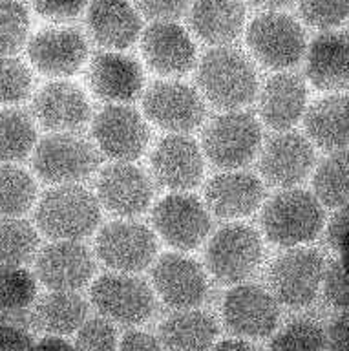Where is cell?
<instances>
[{
    "label": "cell",
    "mask_w": 349,
    "mask_h": 351,
    "mask_svg": "<svg viewBox=\"0 0 349 351\" xmlns=\"http://www.w3.org/2000/svg\"><path fill=\"white\" fill-rule=\"evenodd\" d=\"M88 0H33L38 15L53 22H66L84 11Z\"/></svg>",
    "instance_id": "ee69618b"
},
{
    "label": "cell",
    "mask_w": 349,
    "mask_h": 351,
    "mask_svg": "<svg viewBox=\"0 0 349 351\" xmlns=\"http://www.w3.org/2000/svg\"><path fill=\"white\" fill-rule=\"evenodd\" d=\"M37 276L51 291H77L88 284L95 263L86 247L73 240H57L38 252Z\"/></svg>",
    "instance_id": "ac0fdd59"
},
{
    "label": "cell",
    "mask_w": 349,
    "mask_h": 351,
    "mask_svg": "<svg viewBox=\"0 0 349 351\" xmlns=\"http://www.w3.org/2000/svg\"><path fill=\"white\" fill-rule=\"evenodd\" d=\"M86 315V302L75 291H53L35 304L29 313V322L43 333L60 337L81 328Z\"/></svg>",
    "instance_id": "f546056e"
},
{
    "label": "cell",
    "mask_w": 349,
    "mask_h": 351,
    "mask_svg": "<svg viewBox=\"0 0 349 351\" xmlns=\"http://www.w3.org/2000/svg\"><path fill=\"white\" fill-rule=\"evenodd\" d=\"M252 5L256 8H263V10H278L284 5H289L293 0H251Z\"/></svg>",
    "instance_id": "816d5d0a"
},
{
    "label": "cell",
    "mask_w": 349,
    "mask_h": 351,
    "mask_svg": "<svg viewBox=\"0 0 349 351\" xmlns=\"http://www.w3.org/2000/svg\"><path fill=\"white\" fill-rule=\"evenodd\" d=\"M75 351H117V331L106 318L84 320L77 329Z\"/></svg>",
    "instance_id": "ab89813d"
},
{
    "label": "cell",
    "mask_w": 349,
    "mask_h": 351,
    "mask_svg": "<svg viewBox=\"0 0 349 351\" xmlns=\"http://www.w3.org/2000/svg\"><path fill=\"white\" fill-rule=\"evenodd\" d=\"M326 333V351H348V313L342 311L329 324Z\"/></svg>",
    "instance_id": "bcb514c9"
},
{
    "label": "cell",
    "mask_w": 349,
    "mask_h": 351,
    "mask_svg": "<svg viewBox=\"0 0 349 351\" xmlns=\"http://www.w3.org/2000/svg\"><path fill=\"white\" fill-rule=\"evenodd\" d=\"M92 132L99 148L117 161H134L145 152L148 128L136 110L125 104H108L93 119Z\"/></svg>",
    "instance_id": "5bb4252c"
},
{
    "label": "cell",
    "mask_w": 349,
    "mask_h": 351,
    "mask_svg": "<svg viewBox=\"0 0 349 351\" xmlns=\"http://www.w3.org/2000/svg\"><path fill=\"white\" fill-rule=\"evenodd\" d=\"M307 90L295 73H276L265 82L260 97L262 119L274 130H287L306 112Z\"/></svg>",
    "instance_id": "484cf974"
},
{
    "label": "cell",
    "mask_w": 349,
    "mask_h": 351,
    "mask_svg": "<svg viewBox=\"0 0 349 351\" xmlns=\"http://www.w3.org/2000/svg\"><path fill=\"white\" fill-rule=\"evenodd\" d=\"M152 170L156 180L170 191H191L203 178V154L194 139L172 134L154 148Z\"/></svg>",
    "instance_id": "ffe728a7"
},
{
    "label": "cell",
    "mask_w": 349,
    "mask_h": 351,
    "mask_svg": "<svg viewBox=\"0 0 349 351\" xmlns=\"http://www.w3.org/2000/svg\"><path fill=\"white\" fill-rule=\"evenodd\" d=\"M262 262V240L252 227L227 225L208 241L207 267L221 284L249 278Z\"/></svg>",
    "instance_id": "ba28073f"
},
{
    "label": "cell",
    "mask_w": 349,
    "mask_h": 351,
    "mask_svg": "<svg viewBox=\"0 0 349 351\" xmlns=\"http://www.w3.org/2000/svg\"><path fill=\"white\" fill-rule=\"evenodd\" d=\"M32 326L27 311L15 315H0V351H29L33 337L27 328Z\"/></svg>",
    "instance_id": "b9f144b4"
},
{
    "label": "cell",
    "mask_w": 349,
    "mask_h": 351,
    "mask_svg": "<svg viewBox=\"0 0 349 351\" xmlns=\"http://www.w3.org/2000/svg\"><path fill=\"white\" fill-rule=\"evenodd\" d=\"M97 150L79 136L57 132L46 136L35 147L33 169L44 181L73 185L97 169Z\"/></svg>",
    "instance_id": "277c9868"
},
{
    "label": "cell",
    "mask_w": 349,
    "mask_h": 351,
    "mask_svg": "<svg viewBox=\"0 0 349 351\" xmlns=\"http://www.w3.org/2000/svg\"><path fill=\"white\" fill-rule=\"evenodd\" d=\"M324 258L313 249H291L280 254L269 269V284L276 302L284 306H309L322 287Z\"/></svg>",
    "instance_id": "52a82bcc"
},
{
    "label": "cell",
    "mask_w": 349,
    "mask_h": 351,
    "mask_svg": "<svg viewBox=\"0 0 349 351\" xmlns=\"http://www.w3.org/2000/svg\"><path fill=\"white\" fill-rule=\"evenodd\" d=\"M33 112L38 123L48 130L73 132L86 125L90 117V103L86 93L77 84L66 81L49 82L37 93Z\"/></svg>",
    "instance_id": "7402d4cb"
},
{
    "label": "cell",
    "mask_w": 349,
    "mask_h": 351,
    "mask_svg": "<svg viewBox=\"0 0 349 351\" xmlns=\"http://www.w3.org/2000/svg\"><path fill=\"white\" fill-rule=\"evenodd\" d=\"M90 296L103 317L126 326L143 324L156 307L147 282L128 273L103 274L93 282Z\"/></svg>",
    "instance_id": "9c48e42d"
},
{
    "label": "cell",
    "mask_w": 349,
    "mask_h": 351,
    "mask_svg": "<svg viewBox=\"0 0 349 351\" xmlns=\"http://www.w3.org/2000/svg\"><path fill=\"white\" fill-rule=\"evenodd\" d=\"M38 249V234L21 218H0V265H22Z\"/></svg>",
    "instance_id": "836d02e7"
},
{
    "label": "cell",
    "mask_w": 349,
    "mask_h": 351,
    "mask_svg": "<svg viewBox=\"0 0 349 351\" xmlns=\"http://www.w3.org/2000/svg\"><path fill=\"white\" fill-rule=\"evenodd\" d=\"M269 351H326V333L315 320L300 318L274 337Z\"/></svg>",
    "instance_id": "74e56055"
},
{
    "label": "cell",
    "mask_w": 349,
    "mask_h": 351,
    "mask_svg": "<svg viewBox=\"0 0 349 351\" xmlns=\"http://www.w3.org/2000/svg\"><path fill=\"white\" fill-rule=\"evenodd\" d=\"M93 40L108 49H125L141 33V16L128 0H92L86 16Z\"/></svg>",
    "instance_id": "cb8c5ba5"
},
{
    "label": "cell",
    "mask_w": 349,
    "mask_h": 351,
    "mask_svg": "<svg viewBox=\"0 0 349 351\" xmlns=\"http://www.w3.org/2000/svg\"><path fill=\"white\" fill-rule=\"evenodd\" d=\"M306 128L318 147L344 152L348 147V97L331 95L317 101L307 110Z\"/></svg>",
    "instance_id": "4dcf8cb0"
},
{
    "label": "cell",
    "mask_w": 349,
    "mask_h": 351,
    "mask_svg": "<svg viewBox=\"0 0 349 351\" xmlns=\"http://www.w3.org/2000/svg\"><path fill=\"white\" fill-rule=\"evenodd\" d=\"M32 64L48 77H68L79 71L88 55L86 38L73 27H46L27 46Z\"/></svg>",
    "instance_id": "2e32d148"
},
{
    "label": "cell",
    "mask_w": 349,
    "mask_h": 351,
    "mask_svg": "<svg viewBox=\"0 0 349 351\" xmlns=\"http://www.w3.org/2000/svg\"><path fill=\"white\" fill-rule=\"evenodd\" d=\"M197 84L207 101L221 110L245 106L258 92L254 66L240 49L219 46L203 55L197 66Z\"/></svg>",
    "instance_id": "6da1fadb"
},
{
    "label": "cell",
    "mask_w": 349,
    "mask_h": 351,
    "mask_svg": "<svg viewBox=\"0 0 349 351\" xmlns=\"http://www.w3.org/2000/svg\"><path fill=\"white\" fill-rule=\"evenodd\" d=\"M37 225L53 240H81L95 230L101 219L97 197L79 185H59L43 196Z\"/></svg>",
    "instance_id": "7a4b0ae2"
},
{
    "label": "cell",
    "mask_w": 349,
    "mask_h": 351,
    "mask_svg": "<svg viewBox=\"0 0 349 351\" xmlns=\"http://www.w3.org/2000/svg\"><path fill=\"white\" fill-rule=\"evenodd\" d=\"M117 351H161V348L152 335L143 333V331H130L123 337Z\"/></svg>",
    "instance_id": "c3c4849f"
},
{
    "label": "cell",
    "mask_w": 349,
    "mask_h": 351,
    "mask_svg": "<svg viewBox=\"0 0 349 351\" xmlns=\"http://www.w3.org/2000/svg\"><path fill=\"white\" fill-rule=\"evenodd\" d=\"M154 227L167 243L180 251H192L205 241L210 216L196 196L176 192L163 197L152 213Z\"/></svg>",
    "instance_id": "30bf717a"
},
{
    "label": "cell",
    "mask_w": 349,
    "mask_h": 351,
    "mask_svg": "<svg viewBox=\"0 0 349 351\" xmlns=\"http://www.w3.org/2000/svg\"><path fill=\"white\" fill-rule=\"evenodd\" d=\"M213 351H256V348L249 344V342H245V340L230 339L214 346Z\"/></svg>",
    "instance_id": "f907efd6"
},
{
    "label": "cell",
    "mask_w": 349,
    "mask_h": 351,
    "mask_svg": "<svg viewBox=\"0 0 349 351\" xmlns=\"http://www.w3.org/2000/svg\"><path fill=\"white\" fill-rule=\"evenodd\" d=\"M29 15L19 0H0V57H11L26 44Z\"/></svg>",
    "instance_id": "8d00e7d4"
},
{
    "label": "cell",
    "mask_w": 349,
    "mask_h": 351,
    "mask_svg": "<svg viewBox=\"0 0 349 351\" xmlns=\"http://www.w3.org/2000/svg\"><path fill=\"white\" fill-rule=\"evenodd\" d=\"M32 73L22 60L0 57V106L22 103L29 95Z\"/></svg>",
    "instance_id": "f35d334b"
},
{
    "label": "cell",
    "mask_w": 349,
    "mask_h": 351,
    "mask_svg": "<svg viewBox=\"0 0 349 351\" xmlns=\"http://www.w3.org/2000/svg\"><path fill=\"white\" fill-rule=\"evenodd\" d=\"M192 0H136L143 15L156 21H174L189 10Z\"/></svg>",
    "instance_id": "f6af8a7d"
},
{
    "label": "cell",
    "mask_w": 349,
    "mask_h": 351,
    "mask_svg": "<svg viewBox=\"0 0 349 351\" xmlns=\"http://www.w3.org/2000/svg\"><path fill=\"white\" fill-rule=\"evenodd\" d=\"M348 35L326 32L318 35L307 51V77L318 90H344L348 86Z\"/></svg>",
    "instance_id": "4316f807"
},
{
    "label": "cell",
    "mask_w": 349,
    "mask_h": 351,
    "mask_svg": "<svg viewBox=\"0 0 349 351\" xmlns=\"http://www.w3.org/2000/svg\"><path fill=\"white\" fill-rule=\"evenodd\" d=\"M152 280L165 304L176 309H192L207 296L205 271L200 263L183 254H163L154 265Z\"/></svg>",
    "instance_id": "e0dca14e"
},
{
    "label": "cell",
    "mask_w": 349,
    "mask_h": 351,
    "mask_svg": "<svg viewBox=\"0 0 349 351\" xmlns=\"http://www.w3.org/2000/svg\"><path fill=\"white\" fill-rule=\"evenodd\" d=\"M37 132L32 117L16 108L0 110V165L22 161L32 152Z\"/></svg>",
    "instance_id": "1f68e13d"
},
{
    "label": "cell",
    "mask_w": 349,
    "mask_h": 351,
    "mask_svg": "<svg viewBox=\"0 0 349 351\" xmlns=\"http://www.w3.org/2000/svg\"><path fill=\"white\" fill-rule=\"evenodd\" d=\"M346 234H348V210L340 208V213L335 214L328 227V243L333 251L342 252L346 249Z\"/></svg>",
    "instance_id": "7dc6e473"
},
{
    "label": "cell",
    "mask_w": 349,
    "mask_h": 351,
    "mask_svg": "<svg viewBox=\"0 0 349 351\" xmlns=\"http://www.w3.org/2000/svg\"><path fill=\"white\" fill-rule=\"evenodd\" d=\"M324 223L322 205L311 192L287 189L265 205L262 227L269 241L295 247L317 238Z\"/></svg>",
    "instance_id": "3957f363"
},
{
    "label": "cell",
    "mask_w": 349,
    "mask_h": 351,
    "mask_svg": "<svg viewBox=\"0 0 349 351\" xmlns=\"http://www.w3.org/2000/svg\"><path fill=\"white\" fill-rule=\"evenodd\" d=\"M315 163V150L306 137L296 132H282L265 145L260 159V170L274 186H289L300 183Z\"/></svg>",
    "instance_id": "44dd1931"
},
{
    "label": "cell",
    "mask_w": 349,
    "mask_h": 351,
    "mask_svg": "<svg viewBox=\"0 0 349 351\" xmlns=\"http://www.w3.org/2000/svg\"><path fill=\"white\" fill-rule=\"evenodd\" d=\"M147 117L169 132H189L202 125L205 106L200 93L176 81L154 82L143 101Z\"/></svg>",
    "instance_id": "4fadbf2b"
},
{
    "label": "cell",
    "mask_w": 349,
    "mask_h": 351,
    "mask_svg": "<svg viewBox=\"0 0 349 351\" xmlns=\"http://www.w3.org/2000/svg\"><path fill=\"white\" fill-rule=\"evenodd\" d=\"M37 196L35 181L15 165H0V218H19L32 208Z\"/></svg>",
    "instance_id": "d6a6232c"
},
{
    "label": "cell",
    "mask_w": 349,
    "mask_h": 351,
    "mask_svg": "<svg viewBox=\"0 0 349 351\" xmlns=\"http://www.w3.org/2000/svg\"><path fill=\"white\" fill-rule=\"evenodd\" d=\"M88 77L93 93L110 103L134 101L143 88V71L137 60L115 51L95 55Z\"/></svg>",
    "instance_id": "603a6c76"
},
{
    "label": "cell",
    "mask_w": 349,
    "mask_h": 351,
    "mask_svg": "<svg viewBox=\"0 0 349 351\" xmlns=\"http://www.w3.org/2000/svg\"><path fill=\"white\" fill-rule=\"evenodd\" d=\"M315 197L318 202L333 208H342L348 203V156L335 152L317 169Z\"/></svg>",
    "instance_id": "d590c367"
},
{
    "label": "cell",
    "mask_w": 349,
    "mask_h": 351,
    "mask_svg": "<svg viewBox=\"0 0 349 351\" xmlns=\"http://www.w3.org/2000/svg\"><path fill=\"white\" fill-rule=\"evenodd\" d=\"M300 13L313 27H337L348 19V0H300Z\"/></svg>",
    "instance_id": "60d3db41"
},
{
    "label": "cell",
    "mask_w": 349,
    "mask_h": 351,
    "mask_svg": "<svg viewBox=\"0 0 349 351\" xmlns=\"http://www.w3.org/2000/svg\"><path fill=\"white\" fill-rule=\"evenodd\" d=\"M29 351H75L66 340L59 339V337H46L40 342L32 346Z\"/></svg>",
    "instance_id": "681fc988"
},
{
    "label": "cell",
    "mask_w": 349,
    "mask_h": 351,
    "mask_svg": "<svg viewBox=\"0 0 349 351\" xmlns=\"http://www.w3.org/2000/svg\"><path fill=\"white\" fill-rule=\"evenodd\" d=\"M152 196V181L136 165L121 161L106 167L99 176L97 202L117 216H139L148 208Z\"/></svg>",
    "instance_id": "9a60e30c"
},
{
    "label": "cell",
    "mask_w": 349,
    "mask_h": 351,
    "mask_svg": "<svg viewBox=\"0 0 349 351\" xmlns=\"http://www.w3.org/2000/svg\"><path fill=\"white\" fill-rule=\"evenodd\" d=\"M141 51L147 64L165 77L183 75L196 62V46L191 35L170 21L154 22L145 29Z\"/></svg>",
    "instance_id": "d6986e66"
},
{
    "label": "cell",
    "mask_w": 349,
    "mask_h": 351,
    "mask_svg": "<svg viewBox=\"0 0 349 351\" xmlns=\"http://www.w3.org/2000/svg\"><path fill=\"white\" fill-rule=\"evenodd\" d=\"M262 145V128L247 112L219 115L203 134L207 158L221 169H240L247 165Z\"/></svg>",
    "instance_id": "8992f818"
},
{
    "label": "cell",
    "mask_w": 349,
    "mask_h": 351,
    "mask_svg": "<svg viewBox=\"0 0 349 351\" xmlns=\"http://www.w3.org/2000/svg\"><path fill=\"white\" fill-rule=\"evenodd\" d=\"M97 254L108 267L121 273L147 269L156 258L158 241L147 225L136 221H112L97 236Z\"/></svg>",
    "instance_id": "8fae6325"
},
{
    "label": "cell",
    "mask_w": 349,
    "mask_h": 351,
    "mask_svg": "<svg viewBox=\"0 0 349 351\" xmlns=\"http://www.w3.org/2000/svg\"><path fill=\"white\" fill-rule=\"evenodd\" d=\"M159 337L169 351H208L218 337V324L207 311L180 309L165 320Z\"/></svg>",
    "instance_id": "f1b7e54d"
},
{
    "label": "cell",
    "mask_w": 349,
    "mask_h": 351,
    "mask_svg": "<svg viewBox=\"0 0 349 351\" xmlns=\"http://www.w3.org/2000/svg\"><path fill=\"white\" fill-rule=\"evenodd\" d=\"M247 44L263 66L285 70L298 64L306 53V33L293 16L269 11L251 22Z\"/></svg>",
    "instance_id": "5b68a950"
},
{
    "label": "cell",
    "mask_w": 349,
    "mask_h": 351,
    "mask_svg": "<svg viewBox=\"0 0 349 351\" xmlns=\"http://www.w3.org/2000/svg\"><path fill=\"white\" fill-rule=\"evenodd\" d=\"M263 183L249 172H224L207 183L208 208L219 218H243L254 213L263 199Z\"/></svg>",
    "instance_id": "d4e9b609"
},
{
    "label": "cell",
    "mask_w": 349,
    "mask_h": 351,
    "mask_svg": "<svg viewBox=\"0 0 349 351\" xmlns=\"http://www.w3.org/2000/svg\"><path fill=\"white\" fill-rule=\"evenodd\" d=\"M37 296V282L22 265H0V315L27 311Z\"/></svg>",
    "instance_id": "e575fe53"
},
{
    "label": "cell",
    "mask_w": 349,
    "mask_h": 351,
    "mask_svg": "<svg viewBox=\"0 0 349 351\" xmlns=\"http://www.w3.org/2000/svg\"><path fill=\"white\" fill-rule=\"evenodd\" d=\"M245 24V5L241 0H194L191 26L208 44L232 43Z\"/></svg>",
    "instance_id": "83f0119b"
},
{
    "label": "cell",
    "mask_w": 349,
    "mask_h": 351,
    "mask_svg": "<svg viewBox=\"0 0 349 351\" xmlns=\"http://www.w3.org/2000/svg\"><path fill=\"white\" fill-rule=\"evenodd\" d=\"M324 296L335 307L346 311L348 307V276H346L344 262H331L328 269H324L322 276Z\"/></svg>",
    "instance_id": "7bdbcfd3"
},
{
    "label": "cell",
    "mask_w": 349,
    "mask_h": 351,
    "mask_svg": "<svg viewBox=\"0 0 349 351\" xmlns=\"http://www.w3.org/2000/svg\"><path fill=\"white\" fill-rule=\"evenodd\" d=\"M224 322L238 337L263 339L278 328V302L258 285H238L225 295Z\"/></svg>",
    "instance_id": "7c38bea8"
}]
</instances>
